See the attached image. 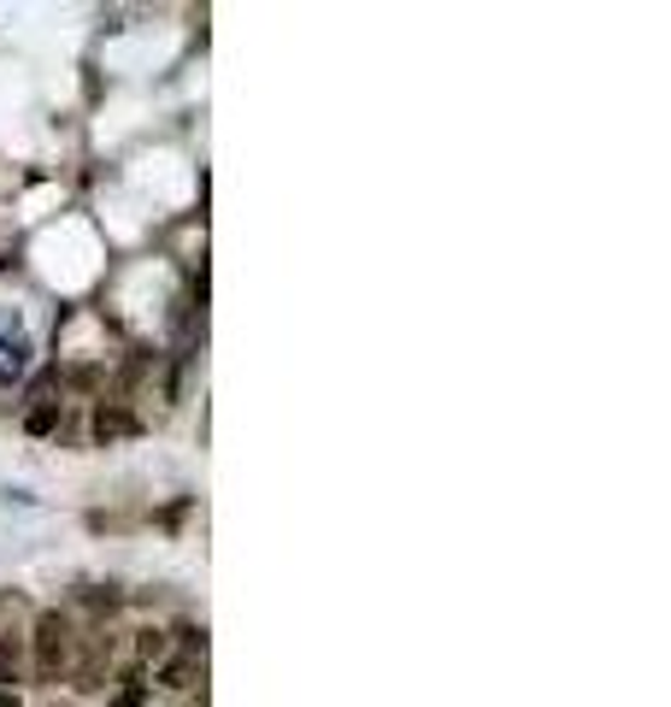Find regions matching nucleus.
I'll use <instances>...</instances> for the list:
<instances>
[{
  "mask_svg": "<svg viewBox=\"0 0 671 707\" xmlns=\"http://www.w3.org/2000/svg\"><path fill=\"white\" fill-rule=\"evenodd\" d=\"M24 667H30V637L24 631H0V690L12 696V684H24Z\"/></svg>",
  "mask_w": 671,
  "mask_h": 707,
  "instance_id": "3",
  "label": "nucleus"
},
{
  "mask_svg": "<svg viewBox=\"0 0 671 707\" xmlns=\"http://www.w3.org/2000/svg\"><path fill=\"white\" fill-rule=\"evenodd\" d=\"M130 430H136V413H130V407H119V401H100V407H95V437L100 442L130 437Z\"/></svg>",
  "mask_w": 671,
  "mask_h": 707,
  "instance_id": "5",
  "label": "nucleus"
},
{
  "mask_svg": "<svg viewBox=\"0 0 671 707\" xmlns=\"http://www.w3.org/2000/svg\"><path fill=\"white\" fill-rule=\"evenodd\" d=\"M136 637H142V643H136V655H142V660H166V655H171L166 631H136Z\"/></svg>",
  "mask_w": 671,
  "mask_h": 707,
  "instance_id": "6",
  "label": "nucleus"
},
{
  "mask_svg": "<svg viewBox=\"0 0 671 707\" xmlns=\"http://www.w3.org/2000/svg\"><path fill=\"white\" fill-rule=\"evenodd\" d=\"M195 684H207V660H200V655H166V660H159V690H171V696H195Z\"/></svg>",
  "mask_w": 671,
  "mask_h": 707,
  "instance_id": "2",
  "label": "nucleus"
},
{
  "mask_svg": "<svg viewBox=\"0 0 671 707\" xmlns=\"http://www.w3.org/2000/svg\"><path fill=\"white\" fill-rule=\"evenodd\" d=\"M0 707H19V702H12V696H7V690H0Z\"/></svg>",
  "mask_w": 671,
  "mask_h": 707,
  "instance_id": "7",
  "label": "nucleus"
},
{
  "mask_svg": "<svg viewBox=\"0 0 671 707\" xmlns=\"http://www.w3.org/2000/svg\"><path fill=\"white\" fill-rule=\"evenodd\" d=\"M77 655H83V631L71 613H41L36 619V637H30V672L60 684V678L77 672Z\"/></svg>",
  "mask_w": 671,
  "mask_h": 707,
  "instance_id": "1",
  "label": "nucleus"
},
{
  "mask_svg": "<svg viewBox=\"0 0 671 707\" xmlns=\"http://www.w3.org/2000/svg\"><path fill=\"white\" fill-rule=\"evenodd\" d=\"M60 425H65V401H53L48 389H41V395H36V407L24 413V430H30V437H53Z\"/></svg>",
  "mask_w": 671,
  "mask_h": 707,
  "instance_id": "4",
  "label": "nucleus"
}]
</instances>
